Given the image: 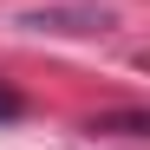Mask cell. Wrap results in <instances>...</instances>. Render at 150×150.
I'll list each match as a JSON object with an SVG mask.
<instances>
[{
  "mask_svg": "<svg viewBox=\"0 0 150 150\" xmlns=\"http://www.w3.org/2000/svg\"><path fill=\"white\" fill-rule=\"evenodd\" d=\"M20 26H33V33H105L111 7H39V13L20 20Z\"/></svg>",
  "mask_w": 150,
  "mask_h": 150,
  "instance_id": "6da1fadb",
  "label": "cell"
},
{
  "mask_svg": "<svg viewBox=\"0 0 150 150\" xmlns=\"http://www.w3.org/2000/svg\"><path fill=\"white\" fill-rule=\"evenodd\" d=\"M20 111H26V98H20V91H13L7 79H0V124H13Z\"/></svg>",
  "mask_w": 150,
  "mask_h": 150,
  "instance_id": "7a4b0ae2",
  "label": "cell"
}]
</instances>
